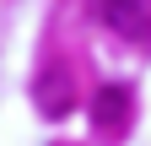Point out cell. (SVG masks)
Masks as SVG:
<instances>
[{
    "instance_id": "6da1fadb",
    "label": "cell",
    "mask_w": 151,
    "mask_h": 146,
    "mask_svg": "<svg viewBox=\"0 0 151 146\" xmlns=\"http://www.w3.org/2000/svg\"><path fill=\"white\" fill-rule=\"evenodd\" d=\"M97 16L113 38L151 43V0H97Z\"/></svg>"
},
{
    "instance_id": "7a4b0ae2",
    "label": "cell",
    "mask_w": 151,
    "mask_h": 146,
    "mask_svg": "<svg viewBox=\"0 0 151 146\" xmlns=\"http://www.w3.org/2000/svg\"><path fill=\"white\" fill-rule=\"evenodd\" d=\"M129 108H135L129 87L108 81V87H97V92H92V124H97V130H108V135H119L124 124H129Z\"/></svg>"
},
{
    "instance_id": "3957f363",
    "label": "cell",
    "mask_w": 151,
    "mask_h": 146,
    "mask_svg": "<svg viewBox=\"0 0 151 146\" xmlns=\"http://www.w3.org/2000/svg\"><path fill=\"white\" fill-rule=\"evenodd\" d=\"M38 108H43L49 119H60L65 108H70V98H65V70H54V81H49V76L38 81Z\"/></svg>"
}]
</instances>
